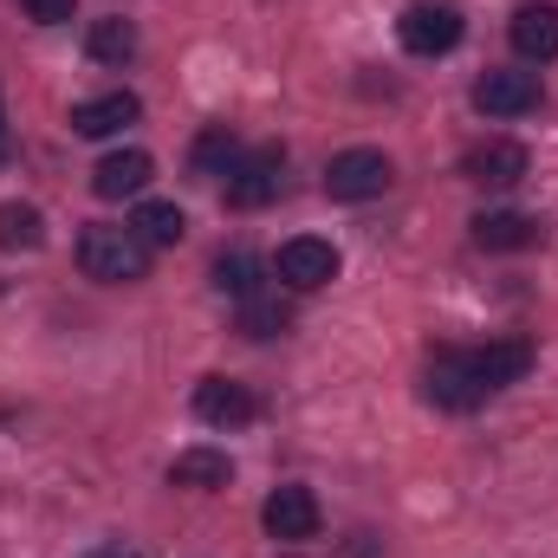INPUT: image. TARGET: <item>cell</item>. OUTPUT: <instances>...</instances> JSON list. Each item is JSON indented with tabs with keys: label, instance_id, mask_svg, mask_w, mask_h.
<instances>
[{
	"label": "cell",
	"instance_id": "1",
	"mask_svg": "<svg viewBox=\"0 0 558 558\" xmlns=\"http://www.w3.org/2000/svg\"><path fill=\"white\" fill-rule=\"evenodd\" d=\"M533 371V344L526 338H494V344H441L422 371V397L435 410H481L487 397H500L507 384H520Z\"/></svg>",
	"mask_w": 558,
	"mask_h": 558
},
{
	"label": "cell",
	"instance_id": "2",
	"mask_svg": "<svg viewBox=\"0 0 558 558\" xmlns=\"http://www.w3.org/2000/svg\"><path fill=\"white\" fill-rule=\"evenodd\" d=\"M78 267L98 286H131L149 274V241L137 228H85L78 234Z\"/></svg>",
	"mask_w": 558,
	"mask_h": 558
},
{
	"label": "cell",
	"instance_id": "3",
	"mask_svg": "<svg viewBox=\"0 0 558 558\" xmlns=\"http://www.w3.org/2000/svg\"><path fill=\"white\" fill-rule=\"evenodd\" d=\"M461 33H468V20H461L454 0H416V7H403V20H397V39H403V52H416V59L454 52Z\"/></svg>",
	"mask_w": 558,
	"mask_h": 558
},
{
	"label": "cell",
	"instance_id": "4",
	"mask_svg": "<svg viewBox=\"0 0 558 558\" xmlns=\"http://www.w3.org/2000/svg\"><path fill=\"white\" fill-rule=\"evenodd\" d=\"M390 182H397V169H390L384 149H338L325 162V195L331 202H377Z\"/></svg>",
	"mask_w": 558,
	"mask_h": 558
},
{
	"label": "cell",
	"instance_id": "5",
	"mask_svg": "<svg viewBox=\"0 0 558 558\" xmlns=\"http://www.w3.org/2000/svg\"><path fill=\"white\" fill-rule=\"evenodd\" d=\"M279 169H286V149H279V143H260V149H247V156L228 169V182H221L228 208H241V215L267 208V202L279 195Z\"/></svg>",
	"mask_w": 558,
	"mask_h": 558
},
{
	"label": "cell",
	"instance_id": "6",
	"mask_svg": "<svg viewBox=\"0 0 558 558\" xmlns=\"http://www.w3.org/2000/svg\"><path fill=\"white\" fill-rule=\"evenodd\" d=\"M338 247L331 241H318V234H299V241H286L279 247V260H274V274L286 292H318V286H331L338 279Z\"/></svg>",
	"mask_w": 558,
	"mask_h": 558
},
{
	"label": "cell",
	"instance_id": "7",
	"mask_svg": "<svg viewBox=\"0 0 558 558\" xmlns=\"http://www.w3.org/2000/svg\"><path fill=\"white\" fill-rule=\"evenodd\" d=\"M461 175L481 182V189H513V182L533 175V156H526V143H513V137H487L461 156Z\"/></svg>",
	"mask_w": 558,
	"mask_h": 558
},
{
	"label": "cell",
	"instance_id": "8",
	"mask_svg": "<svg viewBox=\"0 0 558 558\" xmlns=\"http://www.w3.org/2000/svg\"><path fill=\"white\" fill-rule=\"evenodd\" d=\"M260 520H267V533L286 539V546L318 539V526H325V513H318V494H312V487H274V494H267V507H260Z\"/></svg>",
	"mask_w": 558,
	"mask_h": 558
},
{
	"label": "cell",
	"instance_id": "9",
	"mask_svg": "<svg viewBox=\"0 0 558 558\" xmlns=\"http://www.w3.org/2000/svg\"><path fill=\"white\" fill-rule=\"evenodd\" d=\"M474 111H487V118H526V111H539V78L533 72H481L474 78Z\"/></svg>",
	"mask_w": 558,
	"mask_h": 558
},
{
	"label": "cell",
	"instance_id": "10",
	"mask_svg": "<svg viewBox=\"0 0 558 558\" xmlns=\"http://www.w3.org/2000/svg\"><path fill=\"white\" fill-rule=\"evenodd\" d=\"M195 416L208 422V428H247V422L260 416V403H254V390L234 384V377H202V384H195Z\"/></svg>",
	"mask_w": 558,
	"mask_h": 558
},
{
	"label": "cell",
	"instance_id": "11",
	"mask_svg": "<svg viewBox=\"0 0 558 558\" xmlns=\"http://www.w3.org/2000/svg\"><path fill=\"white\" fill-rule=\"evenodd\" d=\"M539 241H546L539 215H520V208L474 215V247H487V254H520V247H539Z\"/></svg>",
	"mask_w": 558,
	"mask_h": 558
},
{
	"label": "cell",
	"instance_id": "12",
	"mask_svg": "<svg viewBox=\"0 0 558 558\" xmlns=\"http://www.w3.org/2000/svg\"><path fill=\"white\" fill-rule=\"evenodd\" d=\"M149 175H156L149 149H111V156L92 169V189H98V202H124V195H143V189H149Z\"/></svg>",
	"mask_w": 558,
	"mask_h": 558
},
{
	"label": "cell",
	"instance_id": "13",
	"mask_svg": "<svg viewBox=\"0 0 558 558\" xmlns=\"http://www.w3.org/2000/svg\"><path fill=\"white\" fill-rule=\"evenodd\" d=\"M137 118H143L137 92H105V98L72 105V131H78V137H118V131L137 124Z\"/></svg>",
	"mask_w": 558,
	"mask_h": 558
},
{
	"label": "cell",
	"instance_id": "14",
	"mask_svg": "<svg viewBox=\"0 0 558 558\" xmlns=\"http://www.w3.org/2000/svg\"><path fill=\"white\" fill-rule=\"evenodd\" d=\"M507 33H513V52H520V59H539V65H546V59H558V7H553V0L520 7Z\"/></svg>",
	"mask_w": 558,
	"mask_h": 558
},
{
	"label": "cell",
	"instance_id": "15",
	"mask_svg": "<svg viewBox=\"0 0 558 558\" xmlns=\"http://www.w3.org/2000/svg\"><path fill=\"white\" fill-rule=\"evenodd\" d=\"M228 481H234V461H228L221 448H182V454L169 461V487L215 494V487H228Z\"/></svg>",
	"mask_w": 558,
	"mask_h": 558
},
{
	"label": "cell",
	"instance_id": "16",
	"mask_svg": "<svg viewBox=\"0 0 558 558\" xmlns=\"http://www.w3.org/2000/svg\"><path fill=\"white\" fill-rule=\"evenodd\" d=\"M234 162H241V143H234L228 124H215V131H202V137L189 143V175L195 182H221Z\"/></svg>",
	"mask_w": 558,
	"mask_h": 558
},
{
	"label": "cell",
	"instance_id": "17",
	"mask_svg": "<svg viewBox=\"0 0 558 558\" xmlns=\"http://www.w3.org/2000/svg\"><path fill=\"white\" fill-rule=\"evenodd\" d=\"M85 52H92L98 65H124V59H137V26H131L124 13H105V20L85 26Z\"/></svg>",
	"mask_w": 558,
	"mask_h": 558
},
{
	"label": "cell",
	"instance_id": "18",
	"mask_svg": "<svg viewBox=\"0 0 558 558\" xmlns=\"http://www.w3.org/2000/svg\"><path fill=\"white\" fill-rule=\"evenodd\" d=\"M46 241V215L33 202H0V254H33Z\"/></svg>",
	"mask_w": 558,
	"mask_h": 558
},
{
	"label": "cell",
	"instance_id": "19",
	"mask_svg": "<svg viewBox=\"0 0 558 558\" xmlns=\"http://www.w3.org/2000/svg\"><path fill=\"white\" fill-rule=\"evenodd\" d=\"M131 228H137L149 247H175V241L189 234V215H182L175 202H143L137 215H131Z\"/></svg>",
	"mask_w": 558,
	"mask_h": 558
},
{
	"label": "cell",
	"instance_id": "20",
	"mask_svg": "<svg viewBox=\"0 0 558 558\" xmlns=\"http://www.w3.org/2000/svg\"><path fill=\"white\" fill-rule=\"evenodd\" d=\"M241 331H247V338H279V331H292V305H286L279 292L241 299Z\"/></svg>",
	"mask_w": 558,
	"mask_h": 558
},
{
	"label": "cell",
	"instance_id": "21",
	"mask_svg": "<svg viewBox=\"0 0 558 558\" xmlns=\"http://www.w3.org/2000/svg\"><path fill=\"white\" fill-rule=\"evenodd\" d=\"M215 286H221L228 299H254V292H267L254 254H221V260H215Z\"/></svg>",
	"mask_w": 558,
	"mask_h": 558
},
{
	"label": "cell",
	"instance_id": "22",
	"mask_svg": "<svg viewBox=\"0 0 558 558\" xmlns=\"http://www.w3.org/2000/svg\"><path fill=\"white\" fill-rule=\"evenodd\" d=\"M72 7H78V0H26V20L59 26V20H72Z\"/></svg>",
	"mask_w": 558,
	"mask_h": 558
},
{
	"label": "cell",
	"instance_id": "23",
	"mask_svg": "<svg viewBox=\"0 0 558 558\" xmlns=\"http://www.w3.org/2000/svg\"><path fill=\"white\" fill-rule=\"evenodd\" d=\"M85 558H143L137 546H124V539H105V546H92Z\"/></svg>",
	"mask_w": 558,
	"mask_h": 558
},
{
	"label": "cell",
	"instance_id": "24",
	"mask_svg": "<svg viewBox=\"0 0 558 558\" xmlns=\"http://www.w3.org/2000/svg\"><path fill=\"white\" fill-rule=\"evenodd\" d=\"M0 124H7V118H0Z\"/></svg>",
	"mask_w": 558,
	"mask_h": 558
}]
</instances>
